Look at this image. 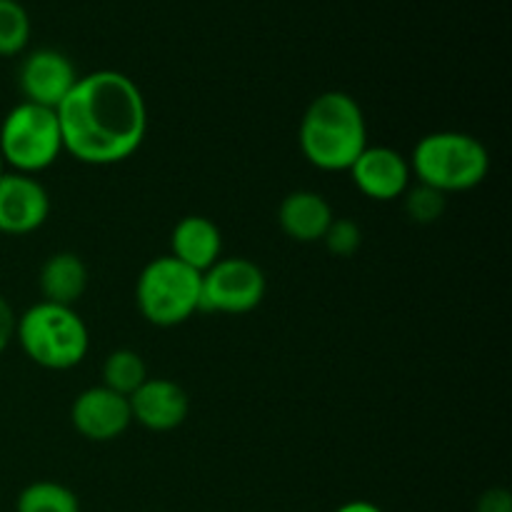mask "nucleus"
<instances>
[{"label": "nucleus", "mask_w": 512, "mask_h": 512, "mask_svg": "<svg viewBox=\"0 0 512 512\" xmlns=\"http://www.w3.org/2000/svg\"><path fill=\"white\" fill-rule=\"evenodd\" d=\"M65 153L85 165H115L133 158L148 135L143 90L120 70L80 75L58 105Z\"/></svg>", "instance_id": "obj_1"}, {"label": "nucleus", "mask_w": 512, "mask_h": 512, "mask_svg": "<svg viewBox=\"0 0 512 512\" xmlns=\"http://www.w3.org/2000/svg\"><path fill=\"white\" fill-rule=\"evenodd\" d=\"M303 158L325 173H348L368 148V120L358 98L345 90H325L305 108L298 128Z\"/></svg>", "instance_id": "obj_2"}, {"label": "nucleus", "mask_w": 512, "mask_h": 512, "mask_svg": "<svg viewBox=\"0 0 512 512\" xmlns=\"http://www.w3.org/2000/svg\"><path fill=\"white\" fill-rule=\"evenodd\" d=\"M415 183L443 195L468 193L490 173V153L483 140L460 130H435L415 143L408 158Z\"/></svg>", "instance_id": "obj_3"}, {"label": "nucleus", "mask_w": 512, "mask_h": 512, "mask_svg": "<svg viewBox=\"0 0 512 512\" xmlns=\"http://www.w3.org/2000/svg\"><path fill=\"white\" fill-rule=\"evenodd\" d=\"M15 340L30 363L58 373L78 368L90 348L88 325L78 310L45 300L18 315Z\"/></svg>", "instance_id": "obj_4"}, {"label": "nucleus", "mask_w": 512, "mask_h": 512, "mask_svg": "<svg viewBox=\"0 0 512 512\" xmlns=\"http://www.w3.org/2000/svg\"><path fill=\"white\" fill-rule=\"evenodd\" d=\"M200 275L173 255L153 258L135 280L138 313L155 328L188 323L200 313Z\"/></svg>", "instance_id": "obj_5"}, {"label": "nucleus", "mask_w": 512, "mask_h": 512, "mask_svg": "<svg viewBox=\"0 0 512 512\" xmlns=\"http://www.w3.org/2000/svg\"><path fill=\"white\" fill-rule=\"evenodd\" d=\"M65 153L60 120L53 108L20 100L0 123V155L13 173L38 175Z\"/></svg>", "instance_id": "obj_6"}, {"label": "nucleus", "mask_w": 512, "mask_h": 512, "mask_svg": "<svg viewBox=\"0 0 512 512\" xmlns=\"http://www.w3.org/2000/svg\"><path fill=\"white\" fill-rule=\"evenodd\" d=\"M268 293L263 268L243 255L220 258L200 275V310L218 315L253 313Z\"/></svg>", "instance_id": "obj_7"}, {"label": "nucleus", "mask_w": 512, "mask_h": 512, "mask_svg": "<svg viewBox=\"0 0 512 512\" xmlns=\"http://www.w3.org/2000/svg\"><path fill=\"white\" fill-rule=\"evenodd\" d=\"M70 425L90 443L118 440L133 425L128 398L105 385L85 388L70 405Z\"/></svg>", "instance_id": "obj_8"}, {"label": "nucleus", "mask_w": 512, "mask_h": 512, "mask_svg": "<svg viewBox=\"0 0 512 512\" xmlns=\"http://www.w3.org/2000/svg\"><path fill=\"white\" fill-rule=\"evenodd\" d=\"M78 78L73 60L55 48L30 50L18 68V88L23 100L53 110H58Z\"/></svg>", "instance_id": "obj_9"}, {"label": "nucleus", "mask_w": 512, "mask_h": 512, "mask_svg": "<svg viewBox=\"0 0 512 512\" xmlns=\"http://www.w3.org/2000/svg\"><path fill=\"white\" fill-rule=\"evenodd\" d=\"M50 218V195L35 175L5 170L0 175V233L30 235Z\"/></svg>", "instance_id": "obj_10"}, {"label": "nucleus", "mask_w": 512, "mask_h": 512, "mask_svg": "<svg viewBox=\"0 0 512 512\" xmlns=\"http://www.w3.org/2000/svg\"><path fill=\"white\" fill-rule=\"evenodd\" d=\"M348 173L355 188L375 203H390V200L403 198L405 190L413 185L408 158L388 145H368L350 165Z\"/></svg>", "instance_id": "obj_11"}, {"label": "nucleus", "mask_w": 512, "mask_h": 512, "mask_svg": "<svg viewBox=\"0 0 512 512\" xmlns=\"http://www.w3.org/2000/svg\"><path fill=\"white\" fill-rule=\"evenodd\" d=\"M133 423L150 433L178 430L190 415V395L175 380L148 378L128 398Z\"/></svg>", "instance_id": "obj_12"}, {"label": "nucleus", "mask_w": 512, "mask_h": 512, "mask_svg": "<svg viewBox=\"0 0 512 512\" xmlns=\"http://www.w3.org/2000/svg\"><path fill=\"white\" fill-rule=\"evenodd\" d=\"M333 220V205L315 190H293L278 208L280 230L295 243H320Z\"/></svg>", "instance_id": "obj_13"}, {"label": "nucleus", "mask_w": 512, "mask_h": 512, "mask_svg": "<svg viewBox=\"0 0 512 512\" xmlns=\"http://www.w3.org/2000/svg\"><path fill=\"white\" fill-rule=\"evenodd\" d=\"M170 255L188 268L205 273L223 258V233L205 215H185L173 225Z\"/></svg>", "instance_id": "obj_14"}, {"label": "nucleus", "mask_w": 512, "mask_h": 512, "mask_svg": "<svg viewBox=\"0 0 512 512\" xmlns=\"http://www.w3.org/2000/svg\"><path fill=\"white\" fill-rule=\"evenodd\" d=\"M88 283V265L78 253H70V250L48 255L38 275V288L45 303L68 305V308H75V303L88 290Z\"/></svg>", "instance_id": "obj_15"}, {"label": "nucleus", "mask_w": 512, "mask_h": 512, "mask_svg": "<svg viewBox=\"0 0 512 512\" xmlns=\"http://www.w3.org/2000/svg\"><path fill=\"white\" fill-rule=\"evenodd\" d=\"M100 375H103V383L100 385L125 395V398H130L150 378L143 355L130 348H118L113 353H108V358L103 360Z\"/></svg>", "instance_id": "obj_16"}, {"label": "nucleus", "mask_w": 512, "mask_h": 512, "mask_svg": "<svg viewBox=\"0 0 512 512\" xmlns=\"http://www.w3.org/2000/svg\"><path fill=\"white\" fill-rule=\"evenodd\" d=\"M15 512H80V500L68 485L35 480L18 493Z\"/></svg>", "instance_id": "obj_17"}, {"label": "nucleus", "mask_w": 512, "mask_h": 512, "mask_svg": "<svg viewBox=\"0 0 512 512\" xmlns=\"http://www.w3.org/2000/svg\"><path fill=\"white\" fill-rule=\"evenodd\" d=\"M33 33V23L18 0H0V58H13L25 53Z\"/></svg>", "instance_id": "obj_18"}, {"label": "nucleus", "mask_w": 512, "mask_h": 512, "mask_svg": "<svg viewBox=\"0 0 512 512\" xmlns=\"http://www.w3.org/2000/svg\"><path fill=\"white\" fill-rule=\"evenodd\" d=\"M405 213L413 223L418 225H433L438 223L448 208V195L438 193V190L428 188L423 183H413L403 195Z\"/></svg>", "instance_id": "obj_19"}, {"label": "nucleus", "mask_w": 512, "mask_h": 512, "mask_svg": "<svg viewBox=\"0 0 512 512\" xmlns=\"http://www.w3.org/2000/svg\"><path fill=\"white\" fill-rule=\"evenodd\" d=\"M320 243H323L325 250H328L330 255H335V258H353L360 250V245H363V230H360V225L355 223V220L335 218L333 223H330V228L325 230Z\"/></svg>", "instance_id": "obj_20"}, {"label": "nucleus", "mask_w": 512, "mask_h": 512, "mask_svg": "<svg viewBox=\"0 0 512 512\" xmlns=\"http://www.w3.org/2000/svg\"><path fill=\"white\" fill-rule=\"evenodd\" d=\"M475 512H512V495L508 488H488L475 503Z\"/></svg>", "instance_id": "obj_21"}, {"label": "nucleus", "mask_w": 512, "mask_h": 512, "mask_svg": "<svg viewBox=\"0 0 512 512\" xmlns=\"http://www.w3.org/2000/svg\"><path fill=\"white\" fill-rule=\"evenodd\" d=\"M15 323H18V313L13 305L0 295V355L8 350V345L15 340Z\"/></svg>", "instance_id": "obj_22"}, {"label": "nucleus", "mask_w": 512, "mask_h": 512, "mask_svg": "<svg viewBox=\"0 0 512 512\" xmlns=\"http://www.w3.org/2000/svg\"><path fill=\"white\" fill-rule=\"evenodd\" d=\"M335 512H385L380 505L370 503V500H350V503H343Z\"/></svg>", "instance_id": "obj_23"}, {"label": "nucleus", "mask_w": 512, "mask_h": 512, "mask_svg": "<svg viewBox=\"0 0 512 512\" xmlns=\"http://www.w3.org/2000/svg\"><path fill=\"white\" fill-rule=\"evenodd\" d=\"M5 173V160H3V155H0V175Z\"/></svg>", "instance_id": "obj_24"}]
</instances>
